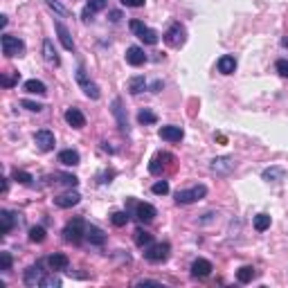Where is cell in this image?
I'll use <instances>...</instances> for the list:
<instances>
[{
    "label": "cell",
    "instance_id": "cell-1",
    "mask_svg": "<svg viewBox=\"0 0 288 288\" xmlns=\"http://www.w3.org/2000/svg\"><path fill=\"white\" fill-rule=\"evenodd\" d=\"M86 230H88V225L83 223V218H72V221H68L63 228V239L68 243H72V246H79V243L86 239Z\"/></svg>",
    "mask_w": 288,
    "mask_h": 288
},
{
    "label": "cell",
    "instance_id": "cell-2",
    "mask_svg": "<svg viewBox=\"0 0 288 288\" xmlns=\"http://www.w3.org/2000/svg\"><path fill=\"white\" fill-rule=\"evenodd\" d=\"M129 27H131V32H133V34H135L142 43H147V45H155V43L160 41L158 32L151 30V27H147V25L142 23V20H131Z\"/></svg>",
    "mask_w": 288,
    "mask_h": 288
},
{
    "label": "cell",
    "instance_id": "cell-3",
    "mask_svg": "<svg viewBox=\"0 0 288 288\" xmlns=\"http://www.w3.org/2000/svg\"><path fill=\"white\" fill-rule=\"evenodd\" d=\"M169 252H171V246L169 243H151V246L144 248V259L151 261V264H162L169 259Z\"/></svg>",
    "mask_w": 288,
    "mask_h": 288
},
{
    "label": "cell",
    "instance_id": "cell-4",
    "mask_svg": "<svg viewBox=\"0 0 288 288\" xmlns=\"http://www.w3.org/2000/svg\"><path fill=\"white\" fill-rule=\"evenodd\" d=\"M207 196V187L205 185H196L192 189H180L176 194V203L178 205H189V203H198L200 198Z\"/></svg>",
    "mask_w": 288,
    "mask_h": 288
},
{
    "label": "cell",
    "instance_id": "cell-5",
    "mask_svg": "<svg viewBox=\"0 0 288 288\" xmlns=\"http://www.w3.org/2000/svg\"><path fill=\"white\" fill-rule=\"evenodd\" d=\"M162 38H165V43L169 47H180L187 41V32H185V27H182L180 23H171L169 30L162 34Z\"/></svg>",
    "mask_w": 288,
    "mask_h": 288
},
{
    "label": "cell",
    "instance_id": "cell-6",
    "mask_svg": "<svg viewBox=\"0 0 288 288\" xmlns=\"http://www.w3.org/2000/svg\"><path fill=\"white\" fill-rule=\"evenodd\" d=\"M0 45H2V54L5 57H20L25 52V43L18 36H12V34H2Z\"/></svg>",
    "mask_w": 288,
    "mask_h": 288
},
{
    "label": "cell",
    "instance_id": "cell-7",
    "mask_svg": "<svg viewBox=\"0 0 288 288\" xmlns=\"http://www.w3.org/2000/svg\"><path fill=\"white\" fill-rule=\"evenodd\" d=\"M236 162L234 158H230V155H221V158H214L212 165H210V171L216 173V176H230L232 171H234Z\"/></svg>",
    "mask_w": 288,
    "mask_h": 288
},
{
    "label": "cell",
    "instance_id": "cell-8",
    "mask_svg": "<svg viewBox=\"0 0 288 288\" xmlns=\"http://www.w3.org/2000/svg\"><path fill=\"white\" fill-rule=\"evenodd\" d=\"M77 81H79V86L83 88V93H86V97H90V99H99V88H97V83L88 81V77H86V70H83V65H79L77 68Z\"/></svg>",
    "mask_w": 288,
    "mask_h": 288
},
{
    "label": "cell",
    "instance_id": "cell-9",
    "mask_svg": "<svg viewBox=\"0 0 288 288\" xmlns=\"http://www.w3.org/2000/svg\"><path fill=\"white\" fill-rule=\"evenodd\" d=\"M34 144L38 147V151L47 153V151H52L54 149V133L52 131H47V129H41V131H36L34 133Z\"/></svg>",
    "mask_w": 288,
    "mask_h": 288
},
{
    "label": "cell",
    "instance_id": "cell-10",
    "mask_svg": "<svg viewBox=\"0 0 288 288\" xmlns=\"http://www.w3.org/2000/svg\"><path fill=\"white\" fill-rule=\"evenodd\" d=\"M167 162H173V155H171V153H155L151 158V162H149V171H151L153 176H162Z\"/></svg>",
    "mask_w": 288,
    "mask_h": 288
},
{
    "label": "cell",
    "instance_id": "cell-11",
    "mask_svg": "<svg viewBox=\"0 0 288 288\" xmlns=\"http://www.w3.org/2000/svg\"><path fill=\"white\" fill-rule=\"evenodd\" d=\"M43 264H36V266H30L27 270L23 272V282L27 284V286H41L43 282Z\"/></svg>",
    "mask_w": 288,
    "mask_h": 288
},
{
    "label": "cell",
    "instance_id": "cell-12",
    "mask_svg": "<svg viewBox=\"0 0 288 288\" xmlns=\"http://www.w3.org/2000/svg\"><path fill=\"white\" fill-rule=\"evenodd\" d=\"M155 216H158V212H155L153 205H149V203H135V218L140 223H151Z\"/></svg>",
    "mask_w": 288,
    "mask_h": 288
},
{
    "label": "cell",
    "instance_id": "cell-13",
    "mask_svg": "<svg viewBox=\"0 0 288 288\" xmlns=\"http://www.w3.org/2000/svg\"><path fill=\"white\" fill-rule=\"evenodd\" d=\"M214 270L212 261H207V259H196L194 264H192V275L196 277V279H205V277H210Z\"/></svg>",
    "mask_w": 288,
    "mask_h": 288
},
{
    "label": "cell",
    "instance_id": "cell-14",
    "mask_svg": "<svg viewBox=\"0 0 288 288\" xmlns=\"http://www.w3.org/2000/svg\"><path fill=\"white\" fill-rule=\"evenodd\" d=\"M54 30H57V34H59L61 45H63L68 52H75V41H72V36H70V30H68V27H65L61 20H57V23H54Z\"/></svg>",
    "mask_w": 288,
    "mask_h": 288
},
{
    "label": "cell",
    "instance_id": "cell-15",
    "mask_svg": "<svg viewBox=\"0 0 288 288\" xmlns=\"http://www.w3.org/2000/svg\"><path fill=\"white\" fill-rule=\"evenodd\" d=\"M16 223H20V218H16V214L7 212V210H2V212H0V234H2V236L9 234V232H12V228Z\"/></svg>",
    "mask_w": 288,
    "mask_h": 288
},
{
    "label": "cell",
    "instance_id": "cell-16",
    "mask_svg": "<svg viewBox=\"0 0 288 288\" xmlns=\"http://www.w3.org/2000/svg\"><path fill=\"white\" fill-rule=\"evenodd\" d=\"M126 63L129 65H144L147 63V54H144V50L137 45H131L129 50H126Z\"/></svg>",
    "mask_w": 288,
    "mask_h": 288
},
{
    "label": "cell",
    "instance_id": "cell-17",
    "mask_svg": "<svg viewBox=\"0 0 288 288\" xmlns=\"http://www.w3.org/2000/svg\"><path fill=\"white\" fill-rule=\"evenodd\" d=\"M79 200H81V196L77 194V192H68V194H61L54 198V205L61 207V210H70V207L79 205Z\"/></svg>",
    "mask_w": 288,
    "mask_h": 288
},
{
    "label": "cell",
    "instance_id": "cell-18",
    "mask_svg": "<svg viewBox=\"0 0 288 288\" xmlns=\"http://www.w3.org/2000/svg\"><path fill=\"white\" fill-rule=\"evenodd\" d=\"M158 135L167 142H180L182 137H185V131H182L180 126H160Z\"/></svg>",
    "mask_w": 288,
    "mask_h": 288
},
{
    "label": "cell",
    "instance_id": "cell-19",
    "mask_svg": "<svg viewBox=\"0 0 288 288\" xmlns=\"http://www.w3.org/2000/svg\"><path fill=\"white\" fill-rule=\"evenodd\" d=\"M113 115L117 117L119 131H122V133H129V119H126V113H124V108H122V99H119V97L113 99Z\"/></svg>",
    "mask_w": 288,
    "mask_h": 288
},
{
    "label": "cell",
    "instance_id": "cell-20",
    "mask_svg": "<svg viewBox=\"0 0 288 288\" xmlns=\"http://www.w3.org/2000/svg\"><path fill=\"white\" fill-rule=\"evenodd\" d=\"M45 264L50 266V270H68V266H70V259L65 257L61 252H54L45 259Z\"/></svg>",
    "mask_w": 288,
    "mask_h": 288
},
{
    "label": "cell",
    "instance_id": "cell-21",
    "mask_svg": "<svg viewBox=\"0 0 288 288\" xmlns=\"http://www.w3.org/2000/svg\"><path fill=\"white\" fill-rule=\"evenodd\" d=\"M63 117L72 129H83V126H86V117H83V113L79 111V108H68Z\"/></svg>",
    "mask_w": 288,
    "mask_h": 288
},
{
    "label": "cell",
    "instance_id": "cell-22",
    "mask_svg": "<svg viewBox=\"0 0 288 288\" xmlns=\"http://www.w3.org/2000/svg\"><path fill=\"white\" fill-rule=\"evenodd\" d=\"M43 59H45L47 65H54V68L61 63L59 54H57V50H54V43L50 41V38H45V41H43Z\"/></svg>",
    "mask_w": 288,
    "mask_h": 288
},
{
    "label": "cell",
    "instance_id": "cell-23",
    "mask_svg": "<svg viewBox=\"0 0 288 288\" xmlns=\"http://www.w3.org/2000/svg\"><path fill=\"white\" fill-rule=\"evenodd\" d=\"M86 239L90 241V246H104V243H106L104 230L97 228V225H88V230H86Z\"/></svg>",
    "mask_w": 288,
    "mask_h": 288
},
{
    "label": "cell",
    "instance_id": "cell-24",
    "mask_svg": "<svg viewBox=\"0 0 288 288\" xmlns=\"http://www.w3.org/2000/svg\"><path fill=\"white\" fill-rule=\"evenodd\" d=\"M216 68H218V72H221V75H234V70H236V59L232 57V54H223V57L218 59Z\"/></svg>",
    "mask_w": 288,
    "mask_h": 288
},
{
    "label": "cell",
    "instance_id": "cell-25",
    "mask_svg": "<svg viewBox=\"0 0 288 288\" xmlns=\"http://www.w3.org/2000/svg\"><path fill=\"white\" fill-rule=\"evenodd\" d=\"M261 178H264L266 182H282L284 178H286V169H284V167H268V169H264Z\"/></svg>",
    "mask_w": 288,
    "mask_h": 288
},
{
    "label": "cell",
    "instance_id": "cell-26",
    "mask_svg": "<svg viewBox=\"0 0 288 288\" xmlns=\"http://www.w3.org/2000/svg\"><path fill=\"white\" fill-rule=\"evenodd\" d=\"M79 153L75 151V149H65V151H61L59 153V162L61 165H65V167H77L79 165Z\"/></svg>",
    "mask_w": 288,
    "mask_h": 288
},
{
    "label": "cell",
    "instance_id": "cell-27",
    "mask_svg": "<svg viewBox=\"0 0 288 288\" xmlns=\"http://www.w3.org/2000/svg\"><path fill=\"white\" fill-rule=\"evenodd\" d=\"M133 241H135L137 248H142V250H144L147 246H151V243H153V234H149L147 230L137 228V230H135V234H133Z\"/></svg>",
    "mask_w": 288,
    "mask_h": 288
},
{
    "label": "cell",
    "instance_id": "cell-28",
    "mask_svg": "<svg viewBox=\"0 0 288 288\" xmlns=\"http://www.w3.org/2000/svg\"><path fill=\"white\" fill-rule=\"evenodd\" d=\"M254 275H257V272H254L252 266H241V268L236 270V279L241 284H250L254 279Z\"/></svg>",
    "mask_w": 288,
    "mask_h": 288
},
{
    "label": "cell",
    "instance_id": "cell-29",
    "mask_svg": "<svg viewBox=\"0 0 288 288\" xmlns=\"http://www.w3.org/2000/svg\"><path fill=\"white\" fill-rule=\"evenodd\" d=\"M147 88V79L144 77H133V79H129V93L131 95H140L142 90Z\"/></svg>",
    "mask_w": 288,
    "mask_h": 288
},
{
    "label": "cell",
    "instance_id": "cell-30",
    "mask_svg": "<svg viewBox=\"0 0 288 288\" xmlns=\"http://www.w3.org/2000/svg\"><path fill=\"white\" fill-rule=\"evenodd\" d=\"M25 90H27V93H34V95H45L47 93L45 83L38 81V79H27V81H25Z\"/></svg>",
    "mask_w": 288,
    "mask_h": 288
},
{
    "label": "cell",
    "instance_id": "cell-31",
    "mask_svg": "<svg viewBox=\"0 0 288 288\" xmlns=\"http://www.w3.org/2000/svg\"><path fill=\"white\" fill-rule=\"evenodd\" d=\"M252 225H254L257 232H266V230L270 228V216H268V214H257L254 221H252Z\"/></svg>",
    "mask_w": 288,
    "mask_h": 288
},
{
    "label": "cell",
    "instance_id": "cell-32",
    "mask_svg": "<svg viewBox=\"0 0 288 288\" xmlns=\"http://www.w3.org/2000/svg\"><path fill=\"white\" fill-rule=\"evenodd\" d=\"M12 178L16 182H20V185H32V182H34V176L27 173V171H23V169H14L12 171Z\"/></svg>",
    "mask_w": 288,
    "mask_h": 288
},
{
    "label": "cell",
    "instance_id": "cell-33",
    "mask_svg": "<svg viewBox=\"0 0 288 288\" xmlns=\"http://www.w3.org/2000/svg\"><path fill=\"white\" fill-rule=\"evenodd\" d=\"M30 241L32 243H43L45 241V228H43V225H34V228H30Z\"/></svg>",
    "mask_w": 288,
    "mask_h": 288
},
{
    "label": "cell",
    "instance_id": "cell-34",
    "mask_svg": "<svg viewBox=\"0 0 288 288\" xmlns=\"http://www.w3.org/2000/svg\"><path fill=\"white\" fill-rule=\"evenodd\" d=\"M129 212H113L111 214V221H113V225L115 228H124V225L129 223Z\"/></svg>",
    "mask_w": 288,
    "mask_h": 288
},
{
    "label": "cell",
    "instance_id": "cell-35",
    "mask_svg": "<svg viewBox=\"0 0 288 288\" xmlns=\"http://www.w3.org/2000/svg\"><path fill=\"white\" fill-rule=\"evenodd\" d=\"M151 192H153L155 196H167V194H169V182H167V180H158V182H153Z\"/></svg>",
    "mask_w": 288,
    "mask_h": 288
},
{
    "label": "cell",
    "instance_id": "cell-36",
    "mask_svg": "<svg viewBox=\"0 0 288 288\" xmlns=\"http://www.w3.org/2000/svg\"><path fill=\"white\" fill-rule=\"evenodd\" d=\"M137 122L140 124H155L158 117H155V113H151V111H140L137 113Z\"/></svg>",
    "mask_w": 288,
    "mask_h": 288
},
{
    "label": "cell",
    "instance_id": "cell-37",
    "mask_svg": "<svg viewBox=\"0 0 288 288\" xmlns=\"http://www.w3.org/2000/svg\"><path fill=\"white\" fill-rule=\"evenodd\" d=\"M86 7H88V9H93L95 14L104 12V9L108 7V0H88V5H86Z\"/></svg>",
    "mask_w": 288,
    "mask_h": 288
},
{
    "label": "cell",
    "instance_id": "cell-38",
    "mask_svg": "<svg viewBox=\"0 0 288 288\" xmlns=\"http://www.w3.org/2000/svg\"><path fill=\"white\" fill-rule=\"evenodd\" d=\"M57 176L61 178V182H63L65 187H77L79 185V178L72 176V173H57Z\"/></svg>",
    "mask_w": 288,
    "mask_h": 288
},
{
    "label": "cell",
    "instance_id": "cell-39",
    "mask_svg": "<svg viewBox=\"0 0 288 288\" xmlns=\"http://www.w3.org/2000/svg\"><path fill=\"white\" fill-rule=\"evenodd\" d=\"M41 286H45V288H59L61 286V279H59V277H54V275H45V277H43V282H41Z\"/></svg>",
    "mask_w": 288,
    "mask_h": 288
},
{
    "label": "cell",
    "instance_id": "cell-40",
    "mask_svg": "<svg viewBox=\"0 0 288 288\" xmlns=\"http://www.w3.org/2000/svg\"><path fill=\"white\" fill-rule=\"evenodd\" d=\"M18 79H20V75L18 72H14V75H5L2 79H0V83L5 86V88H12V86H16Z\"/></svg>",
    "mask_w": 288,
    "mask_h": 288
},
{
    "label": "cell",
    "instance_id": "cell-41",
    "mask_svg": "<svg viewBox=\"0 0 288 288\" xmlns=\"http://www.w3.org/2000/svg\"><path fill=\"white\" fill-rule=\"evenodd\" d=\"M275 70H277V75H279V77L288 79V61H286V59H279V61L275 63Z\"/></svg>",
    "mask_w": 288,
    "mask_h": 288
},
{
    "label": "cell",
    "instance_id": "cell-42",
    "mask_svg": "<svg viewBox=\"0 0 288 288\" xmlns=\"http://www.w3.org/2000/svg\"><path fill=\"white\" fill-rule=\"evenodd\" d=\"M20 106L27 108V111H32V113H41L43 111V104H38V101H30V99H23L20 101Z\"/></svg>",
    "mask_w": 288,
    "mask_h": 288
},
{
    "label": "cell",
    "instance_id": "cell-43",
    "mask_svg": "<svg viewBox=\"0 0 288 288\" xmlns=\"http://www.w3.org/2000/svg\"><path fill=\"white\" fill-rule=\"evenodd\" d=\"M45 5L50 7V9H54V12L59 14V16H68V9H65L63 5H59L57 0H45Z\"/></svg>",
    "mask_w": 288,
    "mask_h": 288
},
{
    "label": "cell",
    "instance_id": "cell-44",
    "mask_svg": "<svg viewBox=\"0 0 288 288\" xmlns=\"http://www.w3.org/2000/svg\"><path fill=\"white\" fill-rule=\"evenodd\" d=\"M0 270H12V254L0 252Z\"/></svg>",
    "mask_w": 288,
    "mask_h": 288
},
{
    "label": "cell",
    "instance_id": "cell-45",
    "mask_svg": "<svg viewBox=\"0 0 288 288\" xmlns=\"http://www.w3.org/2000/svg\"><path fill=\"white\" fill-rule=\"evenodd\" d=\"M122 5H126V7H144V0H122Z\"/></svg>",
    "mask_w": 288,
    "mask_h": 288
},
{
    "label": "cell",
    "instance_id": "cell-46",
    "mask_svg": "<svg viewBox=\"0 0 288 288\" xmlns=\"http://www.w3.org/2000/svg\"><path fill=\"white\" fill-rule=\"evenodd\" d=\"M137 286H160V282H155V279H140V282H135Z\"/></svg>",
    "mask_w": 288,
    "mask_h": 288
},
{
    "label": "cell",
    "instance_id": "cell-47",
    "mask_svg": "<svg viewBox=\"0 0 288 288\" xmlns=\"http://www.w3.org/2000/svg\"><path fill=\"white\" fill-rule=\"evenodd\" d=\"M81 16H83V20H86V23H90V20H93V16H95V12H93V9H88V7H86V9H83V14H81Z\"/></svg>",
    "mask_w": 288,
    "mask_h": 288
},
{
    "label": "cell",
    "instance_id": "cell-48",
    "mask_svg": "<svg viewBox=\"0 0 288 288\" xmlns=\"http://www.w3.org/2000/svg\"><path fill=\"white\" fill-rule=\"evenodd\" d=\"M162 88H165V83L160 81V79H158V81H153V83H151V93H160Z\"/></svg>",
    "mask_w": 288,
    "mask_h": 288
},
{
    "label": "cell",
    "instance_id": "cell-49",
    "mask_svg": "<svg viewBox=\"0 0 288 288\" xmlns=\"http://www.w3.org/2000/svg\"><path fill=\"white\" fill-rule=\"evenodd\" d=\"M119 18H122V14H119V12H111V20H113V23H117Z\"/></svg>",
    "mask_w": 288,
    "mask_h": 288
},
{
    "label": "cell",
    "instance_id": "cell-50",
    "mask_svg": "<svg viewBox=\"0 0 288 288\" xmlns=\"http://www.w3.org/2000/svg\"><path fill=\"white\" fill-rule=\"evenodd\" d=\"M7 23H9V20H7V16L2 14V16H0V27H7Z\"/></svg>",
    "mask_w": 288,
    "mask_h": 288
},
{
    "label": "cell",
    "instance_id": "cell-51",
    "mask_svg": "<svg viewBox=\"0 0 288 288\" xmlns=\"http://www.w3.org/2000/svg\"><path fill=\"white\" fill-rule=\"evenodd\" d=\"M0 192H2V194L7 192V178H2V185H0Z\"/></svg>",
    "mask_w": 288,
    "mask_h": 288
},
{
    "label": "cell",
    "instance_id": "cell-52",
    "mask_svg": "<svg viewBox=\"0 0 288 288\" xmlns=\"http://www.w3.org/2000/svg\"><path fill=\"white\" fill-rule=\"evenodd\" d=\"M282 45H284V47H288V36H286V38H284V41H282Z\"/></svg>",
    "mask_w": 288,
    "mask_h": 288
}]
</instances>
